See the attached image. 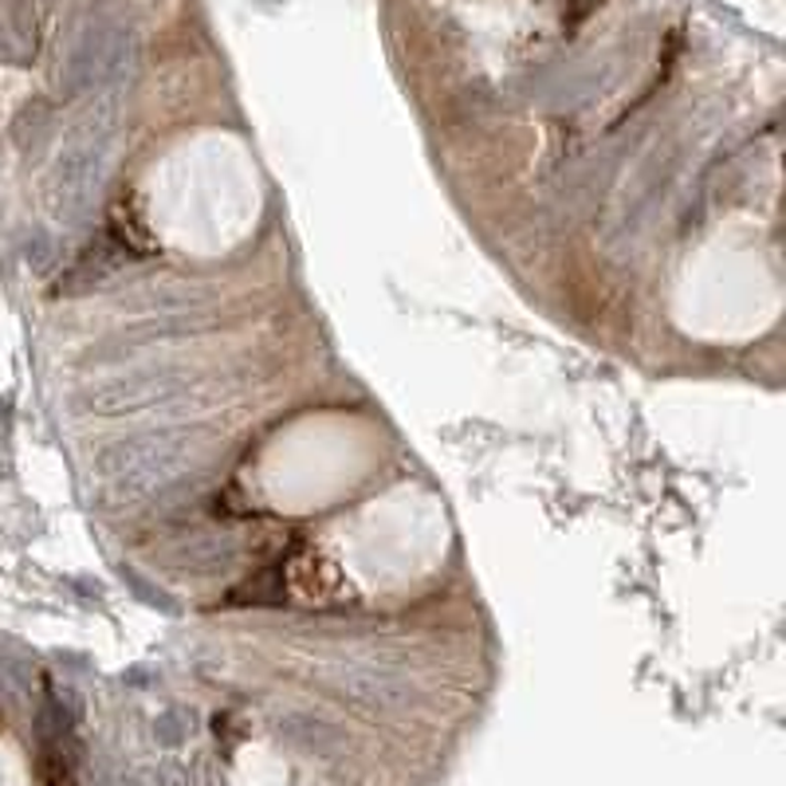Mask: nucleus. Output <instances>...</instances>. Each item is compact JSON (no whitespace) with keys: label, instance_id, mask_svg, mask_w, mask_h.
I'll use <instances>...</instances> for the list:
<instances>
[{"label":"nucleus","instance_id":"nucleus-2","mask_svg":"<svg viewBox=\"0 0 786 786\" xmlns=\"http://www.w3.org/2000/svg\"><path fill=\"white\" fill-rule=\"evenodd\" d=\"M107 138L110 134H87L83 142L67 146V154L55 165V197H60V205H64L72 217H79L83 205H87L90 193H95V185H99L103 158H107ZM64 208H60V213H64Z\"/></svg>","mask_w":786,"mask_h":786},{"label":"nucleus","instance_id":"nucleus-1","mask_svg":"<svg viewBox=\"0 0 786 786\" xmlns=\"http://www.w3.org/2000/svg\"><path fill=\"white\" fill-rule=\"evenodd\" d=\"M190 444L173 433L162 437H134V441L118 444L107 456V476L115 484L118 496H146V492L162 488L165 480H173L185 469Z\"/></svg>","mask_w":786,"mask_h":786}]
</instances>
